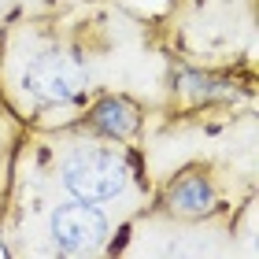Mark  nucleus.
Masks as SVG:
<instances>
[{"instance_id": "20e7f679", "label": "nucleus", "mask_w": 259, "mask_h": 259, "mask_svg": "<svg viewBox=\"0 0 259 259\" xmlns=\"http://www.w3.org/2000/svg\"><path fill=\"white\" fill-rule=\"evenodd\" d=\"M93 126L108 137H130L137 130V111L134 104L126 100H104L97 111H93Z\"/></svg>"}, {"instance_id": "f257e3e1", "label": "nucleus", "mask_w": 259, "mask_h": 259, "mask_svg": "<svg viewBox=\"0 0 259 259\" xmlns=\"http://www.w3.org/2000/svg\"><path fill=\"white\" fill-rule=\"evenodd\" d=\"M130 163L115 148H78L63 163V189L85 204H104L126 193Z\"/></svg>"}, {"instance_id": "7ed1b4c3", "label": "nucleus", "mask_w": 259, "mask_h": 259, "mask_svg": "<svg viewBox=\"0 0 259 259\" xmlns=\"http://www.w3.org/2000/svg\"><path fill=\"white\" fill-rule=\"evenodd\" d=\"M49 230H52V241H56L60 252L85 255V252H97L104 244V237H108V219L100 215L97 204L74 200V204H63V207L52 211Z\"/></svg>"}, {"instance_id": "39448f33", "label": "nucleus", "mask_w": 259, "mask_h": 259, "mask_svg": "<svg viewBox=\"0 0 259 259\" xmlns=\"http://www.w3.org/2000/svg\"><path fill=\"white\" fill-rule=\"evenodd\" d=\"M170 207L185 211V215H204V211L211 207V185L204 178H185L174 185L170 193Z\"/></svg>"}, {"instance_id": "f03ea898", "label": "nucleus", "mask_w": 259, "mask_h": 259, "mask_svg": "<svg viewBox=\"0 0 259 259\" xmlns=\"http://www.w3.org/2000/svg\"><path fill=\"white\" fill-rule=\"evenodd\" d=\"M85 85L89 74L81 70L78 60H70L63 52H41L22 70V89L37 104H70L85 93Z\"/></svg>"}]
</instances>
